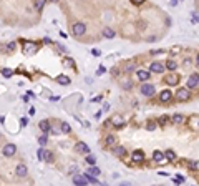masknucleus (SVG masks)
Wrapping results in <instances>:
<instances>
[{"label": "nucleus", "instance_id": "obj_36", "mask_svg": "<svg viewBox=\"0 0 199 186\" xmlns=\"http://www.w3.org/2000/svg\"><path fill=\"white\" fill-rule=\"evenodd\" d=\"M124 70L126 71H133V70H136V65L134 63H128V65H124Z\"/></svg>", "mask_w": 199, "mask_h": 186}, {"label": "nucleus", "instance_id": "obj_43", "mask_svg": "<svg viewBox=\"0 0 199 186\" xmlns=\"http://www.w3.org/2000/svg\"><path fill=\"white\" fill-rule=\"evenodd\" d=\"M104 71H106V70H104V67H100V68L96 70V75H103Z\"/></svg>", "mask_w": 199, "mask_h": 186}, {"label": "nucleus", "instance_id": "obj_26", "mask_svg": "<svg viewBox=\"0 0 199 186\" xmlns=\"http://www.w3.org/2000/svg\"><path fill=\"white\" fill-rule=\"evenodd\" d=\"M164 68H168V70H171V71H174V70L178 68V63H176L174 60H168V62H166V65H164Z\"/></svg>", "mask_w": 199, "mask_h": 186}, {"label": "nucleus", "instance_id": "obj_32", "mask_svg": "<svg viewBox=\"0 0 199 186\" xmlns=\"http://www.w3.org/2000/svg\"><path fill=\"white\" fill-rule=\"evenodd\" d=\"M121 88H123V90H131L133 88V83L130 81V80H126V81L121 83Z\"/></svg>", "mask_w": 199, "mask_h": 186}, {"label": "nucleus", "instance_id": "obj_1", "mask_svg": "<svg viewBox=\"0 0 199 186\" xmlns=\"http://www.w3.org/2000/svg\"><path fill=\"white\" fill-rule=\"evenodd\" d=\"M85 32H86V25L83 22H76V23L71 25V33H73L75 37H81Z\"/></svg>", "mask_w": 199, "mask_h": 186}, {"label": "nucleus", "instance_id": "obj_14", "mask_svg": "<svg viewBox=\"0 0 199 186\" xmlns=\"http://www.w3.org/2000/svg\"><path fill=\"white\" fill-rule=\"evenodd\" d=\"M113 148V155L114 156H118V158H123V156H126V148L124 146H111Z\"/></svg>", "mask_w": 199, "mask_h": 186}, {"label": "nucleus", "instance_id": "obj_51", "mask_svg": "<svg viewBox=\"0 0 199 186\" xmlns=\"http://www.w3.org/2000/svg\"><path fill=\"white\" fill-rule=\"evenodd\" d=\"M43 42H45V43H52V38H48V37H45V38H43Z\"/></svg>", "mask_w": 199, "mask_h": 186}, {"label": "nucleus", "instance_id": "obj_7", "mask_svg": "<svg viewBox=\"0 0 199 186\" xmlns=\"http://www.w3.org/2000/svg\"><path fill=\"white\" fill-rule=\"evenodd\" d=\"M149 71H153V73H163L164 71V63H161V62H153L151 65H149Z\"/></svg>", "mask_w": 199, "mask_h": 186}, {"label": "nucleus", "instance_id": "obj_9", "mask_svg": "<svg viewBox=\"0 0 199 186\" xmlns=\"http://www.w3.org/2000/svg\"><path fill=\"white\" fill-rule=\"evenodd\" d=\"M131 160H133V163H143L144 161V153L141 150H134L131 155Z\"/></svg>", "mask_w": 199, "mask_h": 186}, {"label": "nucleus", "instance_id": "obj_45", "mask_svg": "<svg viewBox=\"0 0 199 186\" xmlns=\"http://www.w3.org/2000/svg\"><path fill=\"white\" fill-rule=\"evenodd\" d=\"M182 63H184V67H191V63H192V62H191V58H186Z\"/></svg>", "mask_w": 199, "mask_h": 186}, {"label": "nucleus", "instance_id": "obj_11", "mask_svg": "<svg viewBox=\"0 0 199 186\" xmlns=\"http://www.w3.org/2000/svg\"><path fill=\"white\" fill-rule=\"evenodd\" d=\"M136 77L139 81H148L151 78V71H146V70H136Z\"/></svg>", "mask_w": 199, "mask_h": 186}, {"label": "nucleus", "instance_id": "obj_33", "mask_svg": "<svg viewBox=\"0 0 199 186\" xmlns=\"http://www.w3.org/2000/svg\"><path fill=\"white\" fill-rule=\"evenodd\" d=\"M38 143H40L42 146H45V145L48 143V136H47V135H43V136H40V138H38Z\"/></svg>", "mask_w": 199, "mask_h": 186}, {"label": "nucleus", "instance_id": "obj_15", "mask_svg": "<svg viewBox=\"0 0 199 186\" xmlns=\"http://www.w3.org/2000/svg\"><path fill=\"white\" fill-rule=\"evenodd\" d=\"M103 37L104 38H108V40H113L114 37H116V32H114L111 27H104L103 28Z\"/></svg>", "mask_w": 199, "mask_h": 186}, {"label": "nucleus", "instance_id": "obj_29", "mask_svg": "<svg viewBox=\"0 0 199 186\" xmlns=\"http://www.w3.org/2000/svg\"><path fill=\"white\" fill-rule=\"evenodd\" d=\"M164 158H168L169 161H174V160H176V153H174L173 150H166V153H164Z\"/></svg>", "mask_w": 199, "mask_h": 186}, {"label": "nucleus", "instance_id": "obj_4", "mask_svg": "<svg viewBox=\"0 0 199 186\" xmlns=\"http://www.w3.org/2000/svg\"><path fill=\"white\" fill-rule=\"evenodd\" d=\"M176 98H178V101H188L191 98V91L188 88H179L176 91Z\"/></svg>", "mask_w": 199, "mask_h": 186}, {"label": "nucleus", "instance_id": "obj_5", "mask_svg": "<svg viewBox=\"0 0 199 186\" xmlns=\"http://www.w3.org/2000/svg\"><path fill=\"white\" fill-rule=\"evenodd\" d=\"M199 87V75L194 73L188 78V90H196Z\"/></svg>", "mask_w": 199, "mask_h": 186}, {"label": "nucleus", "instance_id": "obj_10", "mask_svg": "<svg viewBox=\"0 0 199 186\" xmlns=\"http://www.w3.org/2000/svg\"><path fill=\"white\" fill-rule=\"evenodd\" d=\"M75 151L76 153H83V155H86V153H90V146L86 145V143H83V141H78L75 145Z\"/></svg>", "mask_w": 199, "mask_h": 186}, {"label": "nucleus", "instance_id": "obj_37", "mask_svg": "<svg viewBox=\"0 0 199 186\" xmlns=\"http://www.w3.org/2000/svg\"><path fill=\"white\" fill-rule=\"evenodd\" d=\"M166 123H169V116H161L159 118V125H166Z\"/></svg>", "mask_w": 199, "mask_h": 186}, {"label": "nucleus", "instance_id": "obj_52", "mask_svg": "<svg viewBox=\"0 0 199 186\" xmlns=\"http://www.w3.org/2000/svg\"><path fill=\"white\" fill-rule=\"evenodd\" d=\"M103 110H104V111H108V110H110V105H108V103H104V107H103Z\"/></svg>", "mask_w": 199, "mask_h": 186}, {"label": "nucleus", "instance_id": "obj_35", "mask_svg": "<svg viewBox=\"0 0 199 186\" xmlns=\"http://www.w3.org/2000/svg\"><path fill=\"white\" fill-rule=\"evenodd\" d=\"M191 22H192V23H194V25H196V23H198V10H194V12H192V13H191Z\"/></svg>", "mask_w": 199, "mask_h": 186}, {"label": "nucleus", "instance_id": "obj_20", "mask_svg": "<svg viewBox=\"0 0 199 186\" xmlns=\"http://www.w3.org/2000/svg\"><path fill=\"white\" fill-rule=\"evenodd\" d=\"M153 160H154L156 163H161L163 160H164V153H163V151H158V150H156V151L153 153Z\"/></svg>", "mask_w": 199, "mask_h": 186}, {"label": "nucleus", "instance_id": "obj_12", "mask_svg": "<svg viewBox=\"0 0 199 186\" xmlns=\"http://www.w3.org/2000/svg\"><path fill=\"white\" fill-rule=\"evenodd\" d=\"M15 175H17L19 178H25L27 175H28V168L22 163V165H19V166H17V169H15Z\"/></svg>", "mask_w": 199, "mask_h": 186}, {"label": "nucleus", "instance_id": "obj_21", "mask_svg": "<svg viewBox=\"0 0 199 186\" xmlns=\"http://www.w3.org/2000/svg\"><path fill=\"white\" fill-rule=\"evenodd\" d=\"M73 183L75 185H78V186H85V185H88L86 183V179H85V176H73Z\"/></svg>", "mask_w": 199, "mask_h": 186}, {"label": "nucleus", "instance_id": "obj_42", "mask_svg": "<svg viewBox=\"0 0 199 186\" xmlns=\"http://www.w3.org/2000/svg\"><path fill=\"white\" fill-rule=\"evenodd\" d=\"M146 0H131V3H134V5H143Z\"/></svg>", "mask_w": 199, "mask_h": 186}, {"label": "nucleus", "instance_id": "obj_6", "mask_svg": "<svg viewBox=\"0 0 199 186\" xmlns=\"http://www.w3.org/2000/svg\"><path fill=\"white\" fill-rule=\"evenodd\" d=\"M171 100H173V91L164 88L161 93H159V101H161V103H169Z\"/></svg>", "mask_w": 199, "mask_h": 186}, {"label": "nucleus", "instance_id": "obj_48", "mask_svg": "<svg viewBox=\"0 0 199 186\" xmlns=\"http://www.w3.org/2000/svg\"><path fill=\"white\" fill-rule=\"evenodd\" d=\"M101 115H103V113H101V111H96L95 118H96V120H100V118H101Z\"/></svg>", "mask_w": 199, "mask_h": 186}, {"label": "nucleus", "instance_id": "obj_18", "mask_svg": "<svg viewBox=\"0 0 199 186\" xmlns=\"http://www.w3.org/2000/svg\"><path fill=\"white\" fill-rule=\"evenodd\" d=\"M45 3H47V0H33V9L37 12H42L43 7H45Z\"/></svg>", "mask_w": 199, "mask_h": 186}, {"label": "nucleus", "instance_id": "obj_46", "mask_svg": "<svg viewBox=\"0 0 199 186\" xmlns=\"http://www.w3.org/2000/svg\"><path fill=\"white\" fill-rule=\"evenodd\" d=\"M191 169H194V171H198V161H194V163H191Z\"/></svg>", "mask_w": 199, "mask_h": 186}, {"label": "nucleus", "instance_id": "obj_53", "mask_svg": "<svg viewBox=\"0 0 199 186\" xmlns=\"http://www.w3.org/2000/svg\"><path fill=\"white\" fill-rule=\"evenodd\" d=\"M176 3H178V0H171V5H173V7H174Z\"/></svg>", "mask_w": 199, "mask_h": 186}, {"label": "nucleus", "instance_id": "obj_17", "mask_svg": "<svg viewBox=\"0 0 199 186\" xmlns=\"http://www.w3.org/2000/svg\"><path fill=\"white\" fill-rule=\"evenodd\" d=\"M38 128H40V130H42V131L47 135L48 131H50V128H52V126H50V121H48V120H42V121L38 123Z\"/></svg>", "mask_w": 199, "mask_h": 186}, {"label": "nucleus", "instance_id": "obj_3", "mask_svg": "<svg viewBox=\"0 0 199 186\" xmlns=\"http://www.w3.org/2000/svg\"><path fill=\"white\" fill-rule=\"evenodd\" d=\"M2 153H3V156H7V158L13 156V155L17 153V145H15V143H9V145H5L3 150H2Z\"/></svg>", "mask_w": 199, "mask_h": 186}, {"label": "nucleus", "instance_id": "obj_30", "mask_svg": "<svg viewBox=\"0 0 199 186\" xmlns=\"http://www.w3.org/2000/svg\"><path fill=\"white\" fill-rule=\"evenodd\" d=\"M85 161L88 163V165H96V156H93V155H90V153H86Z\"/></svg>", "mask_w": 199, "mask_h": 186}, {"label": "nucleus", "instance_id": "obj_47", "mask_svg": "<svg viewBox=\"0 0 199 186\" xmlns=\"http://www.w3.org/2000/svg\"><path fill=\"white\" fill-rule=\"evenodd\" d=\"M28 113H30V115H32V116H33V115L37 113V110H35V108L32 107V108H30V110H28Z\"/></svg>", "mask_w": 199, "mask_h": 186}, {"label": "nucleus", "instance_id": "obj_16", "mask_svg": "<svg viewBox=\"0 0 199 186\" xmlns=\"http://www.w3.org/2000/svg\"><path fill=\"white\" fill-rule=\"evenodd\" d=\"M111 123H113V126H114V128H118V130L124 126V120H123L121 116H120V115H116V116L111 118Z\"/></svg>", "mask_w": 199, "mask_h": 186}, {"label": "nucleus", "instance_id": "obj_28", "mask_svg": "<svg viewBox=\"0 0 199 186\" xmlns=\"http://www.w3.org/2000/svg\"><path fill=\"white\" fill-rule=\"evenodd\" d=\"M57 81L60 83V85H70V78H68L66 75H60V77H57Z\"/></svg>", "mask_w": 199, "mask_h": 186}, {"label": "nucleus", "instance_id": "obj_27", "mask_svg": "<svg viewBox=\"0 0 199 186\" xmlns=\"http://www.w3.org/2000/svg\"><path fill=\"white\" fill-rule=\"evenodd\" d=\"M85 179H86V183H91V185H98V183H100V181H98L93 175H90V173H85Z\"/></svg>", "mask_w": 199, "mask_h": 186}, {"label": "nucleus", "instance_id": "obj_13", "mask_svg": "<svg viewBox=\"0 0 199 186\" xmlns=\"http://www.w3.org/2000/svg\"><path fill=\"white\" fill-rule=\"evenodd\" d=\"M164 81H166L169 87H174V85H178V83H179V77H178V75H174V73H171V75H168V77L164 78Z\"/></svg>", "mask_w": 199, "mask_h": 186}, {"label": "nucleus", "instance_id": "obj_31", "mask_svg": "<svg viewBox=\"0 0 199 186\" xmlns=\"http://www.w3.org/2000/svg\"><path fill=\"white\" fill-rule=\"evenodd\" d=\"M70 131H71V126L66 121H61V133H70Z\"/></svg>", "mask_w": 199, "mask_h": 186}, {"label": "nucleus", "instance_id": "obj_8", "mask_svg": "<svg viewBox=\"0 0 199 186\" xmlns=\"http://www.w3.org/2000/svg\"><path fill=\"white\" fill-rule=\"evenodd\" d=\"M38 47H40L38 43H32V42H27V43H25V47H23V52H25L27 55H32V53H35V52L38 50Z\"/></svg>", "mask_w": 199, "mask_h": 186}, {"label": "nucleus", "instance_id": "obj_50", "mask_svg": "<svg viewBox=\"0 0 199 186\" xmlns=\"http://www.w3.org/2000/svg\"><path fill=\"white\" fill-rule=\"evenodd\" d=\"M27 123H28V120H27V118H22V125H23V126H25V125H27Z\"/></svg>", "mask_w": 199, "mask_h": 186}, {"label": "nucleus", "instance_id": "obj_41", "mask_svg": "<svg viewBox=\"0 0 199 186\" xmlns=\"http://www.w3.org/2000/svg\"><path fill=\"white\" fill-rule=\"evenodd\" d=\"M91 53H93V57H100V55H101V52H100L98 48H93L91 50Z\"/></svg>", "mask_w": 199, "mask_h": 186}, {"label": "nucleus", "instance_id": "obj_49", "mask_svg": "<svg viewBox=\"0 0 199 186\" xmlns=\"http://www.w3.org/2000/svg\"><path fill=\"white\" fill-rule=\"evenodd\" d=\"M70 173H71V175H76V166L70 168Z\"/></svg>", "mask_w": 199, "mask_h": 186}, {"label": "nucleus", "instance_id": "obj_22", "mask_svg": "<svg viewBox=\"0 0 199 186\" xmlns=\"http://www.w3.org/2000/svg\"><path fill=\"white\" fill-rule=\"evenodd\" d=\"M104 145H106V146H114V145H116V138H114L113 135H108V136L104 138Z\"/></svg>", "mask_w": 199, "mask_h": 186}, {"label": "nucleus", "instance_id": "obj_19", "mask_svg": "<svg viewBox=\"0 0 199 186\" xmlns=\"http://www.w3.org/2000/svg\"><path fill=\"white\" fill-rule=\"evenodd\" d=\"M169 121H173L174 125H181V123L184 121V116H182V115H179V113H176L174 116H171V118H169Z\"/></svg>", "mask_w": 199, "mask_h": 186}, {"label": "nucleus", "instance_id": "obj_44", "mask_svg": "<svg viewBox=\"0 0 199 186\" xmlns=\"http://www.w3.org/2000/svg\"><path fill=\"white\" fill-rule=\"evenodd\" d=\"M43 151H45V150H43V148H40V150H38V158H40V160H43Z\"/></svg>", "mask_w": 199, "mask_h": 186}, {"label": "nucleus", "instance_id": "obj_34", "mask_svg": "<svg viewBox=\"0 0 199 186\" xmlns=\"http://www.w3.org/2000/svg\"><path fill=\"white\" fill-rule=\"evenodd\" d=\"M2 75H3V77H7V78H10V77L13 75V71H12L10 68H3V70H2Z\"/></svg>", "mask_w": 199, "mask_h": 186}, {"label": "nucleus", "instance_id": "obj_23", "mask_svg": "<svg viewBox=\"0 0 199 186\" xmlns=\"http://www.w3.org/2000/svg\"><path fill=\"white\" fill-rule=\"evenodd\" d=\"M86 171H88L90 175H93V176H98V175L101 173V169H100L98 166H95V165H90V168H88Z\"/></svg>", "mask_w": 199, "mask_h": 186}, {"label": "nucleus", "instance_id": "obj_38", "mask_svg": "<svg viewBox=\"0 0 199 186\" xmlns=\"http://www.w3.org/2000/svg\"><path fill=\"white\" fill-rule=\"evenodd\" d=\"M146 128H148V131H154V128H156V123H154V121H149Z\"/></svg>", "mask_w": 199, "mask_h": 186}, {"label": "nucleus", "instance_id": "obj_39", "mask_svg": "<svg viewBox=\"0 0 199 186\" xmlns=\"http://www.w3.org/2000/svg\"><path fill=\"white\" fill-rule=\"evenodd\" d=\"M174 183H176V185H179V183H184V178H182V176H179V175H178V176L174 178Z\"/></svg>", "mask_w": 199, "mask_h": 186}, {"label": "nucleus", "instance_id": "obj_24", "mask_svg": "<svg viewBox=\"0 0 199 186\" xmlns=\"http://www.w3.org/2000/svg\"><path fill=\"white\" fill-rule=\"evenodd\" d=\"M43 160H45V161H47V163H53V161H55V158H53V153H52V151H43Z\"/></svg>", "mask_w": 199, "mask_h": 186}, {"label": "nucleus", "instance_id": "obj_54", "mask_svg": "<svg viewBox=\"0 0 199 186\" xmlns=\"http://www.w3.org/2000/svg\"><path fill=\"white\" fill-rule=\"evenodd\" d=\"M47 2H52V3H58L60 0H47Z\"/></svg>", "mask_w": 199, "mask_h": 186}, {"label": "nucleus", "instance_id": "obj_2", "mask_svg": "<svg viewBox=\"0 0 199 186\" xmlns=\"http://www.w3.org/2000/svg\"><path fill=\"white\" fill-rule=\"evenodd\" d=\"M139 91H141L144 97H153V95L156 93V88H154V85H153V83H144V85H141Z\"/></svg>", "mask_w": 199, "mask_h": 186}, {"label": "nucleus", "instance_id": "obj_40", "mask_svg": "<svg viewBox=\"0 0 199 186\" xmlns=\"http://www.w3.org/2000/svg\"><path fill=\"white\" fill-rule=\"evenodd\" d=\"M7 50H9V52H13V50H15V43H13V42H10L9 45H7Z\"/></svg>", "mask_w": 199, "mask_h": 186}, {"label": "nucleus", "instance_id": "obj_25", "mask_svg": "<svg viewBox=\"0 0 199 186\" xmlns=\"http://www.w3.org/2000/svg\"><path fill=\"white\" fill-rule=\"evenodd\" d=\"M63 67H66V68H71V67H75V60L70 58V57H66V58H63Z\"/></svg>", "mask_w": 199, "mask_h": 186}]
</instances>
